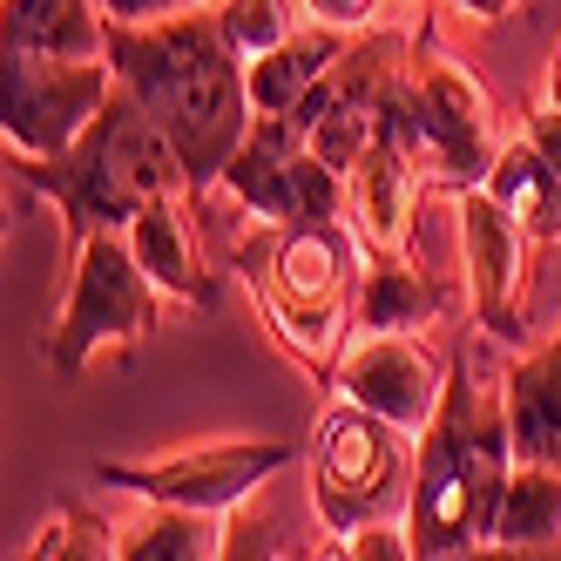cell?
Masks as SVG:
<instances>
[{
    "label": "cell",
    "instance_id": "obj_1",
    "mask_svg": "<svg viewBox=\"0 0 561 561\" xmlns=\"http://www.w3.org/2000/svg\"><path fill=\"white\" fill-rule=\"evenodd\" d=\"M108 61L123 75V89L176 142L190 170V196L217 190L230 156L244 149L257 123L251 61L230 48L224 21L204 8L170 14V21H108Z\"/></svg>",
    "mask_w": 561,
    "mask_h": 561
},
{
    "label": "cell",
    "instance_id": "obj_2",
    "mask_svg": "<svg viewBox=\"0 0 561 561\" xmlns=\"http://www.w3.org/2000/svg\"><path fill=\"white\" fill-rule=\"evenodd\" d=\"M520 467L514 426H507V392L494 399L473 379V358H447V392L439 413L426 420L413 447V494H407V528L413 554H473L494 535V507L507 473Z\"/></svg>",
    "mask_w": 561,
    "mask_h": 561
},
{
    "label": "cell",
    "instance_id": "obj_3",
    "mask_svg": "<svg viewBox=\"0 0 561 561\" xmlns=\"http://www.w3.org/2000/svg\"><path fill=\"white\" fill-rule=\"evenodd\" d=\"M8 170L27 196H48L61 210L68 237H89V230H129L136 210L149 196H170V190H190V170L176 142L163 136V123L129 95L115 89L102 102V115L75 136L61 156H27V149H8Z\"/></svg>",
    "mask_w": 561,
    "mask_h": 561
},
{
    "label": "cell",
    "instance_id": "obj_4",
    "mask_svg": "<svg viewBox=\"0 0 561 561\" xmlns=\"http://www.w3.org/2000/svg\"><path fill=\"white\" fill-rule=\"evenodd\" d=\"M237 271L264 311L271 339L285 345L311 379L339 373V345L352 339V305H358V271H366V244L345 217L325 224H271L237 237Z\"/></svg>",
    "mask_w": 561,
    "mask_h": 561
},
{
    "label": "cell",
    "instance_id": "obj_5",
    "mask_svg": "<svg viewBox=\"0 0 561 561\" xmlns=\"http://www.w3.org/2000/svg\"><path fill=\"white\" fill-rule=\"evenodd\" d=\"M163 318V291L156 277L142 271L129 230H89L75 237V277H68V298L48 325V366L55 379H82L89 358L108 345H142Z\"/></svg>",
    "mask_w": 561,
    "mask_h": 561
},
{
    "label": "cell",
    "instance_id": "obj_6",
    "mask_svg": "<svg viewBox=\"0 0 561 561\" xmlns=\"http://www.w3.org/2000/svg\"><path fill=\"white\" fill-rule=\"evenodd\" d=\"M413 433H399L392 420H379L358 399H339V407L318 420L311 433V507L325 520V535H352L366 520L392 514L399 494H413Z\"/></svg>",
    "mask_w": 561,
    "mask_h": 561
},
{
    "label": "cell",
    "instance_id": "obj_7",
    "mask_svg": "<svg viewBox=\"0 0 561 561\" xmlns=\"http://www.w3.org/2000/svg\"><path fill=\"white\" fill-rule=\"evenodd\" d=\"M407 89H413V115H420V142H426V170L439 190H473L494 170V108L488 89L467 75V61L454 48H439V34L420 27V42L407 55Z\"/></svg>",
    "mask_w": 561,
    "mask_h": 561
},
{
    "label": "cell",
    "instance_id": "obj_8",
    "mask_svg": "<svg viewBox=\"0 0 561 561\" xmlns=\"http://www.w3.org/2000/svg\"><path fill=\"white\" fill-rule=\"evenodd\" d=\"M123 89L108 55H34V48H8L0 61V129H8V149L27 156H61L75 136H82L102 102Z\"/></svg>",
    "mask_w": 561,
    "mask_h": 561
},
{
    "label": "cell",
    "instance_id": "obj_9",
    "mask_svg": "<svg viewBox=\"0 0 561 561\" xmlns=\"http://www.w3.org/2000/svg\"><path fill=\"white\" fill-rule=\"evenodd\" d=\"M291 460H298V439H204V447H183V454H163V460H102L95 480L115 494L237 514Z\"/></svg>",
    "mask_w": 561,
    "mask_h": 561
},
{
    "label": "cell",
    "instance_id": "obj_10",
    "mask_svg": "<svg viewBox=\"0 0 561 561\" xmlns=\"http://www.w3.org/2000/svg\"><path fill=\"white\" fill-rule=\"evenodd\" d=\"M528 244H535V237L501 210V196L488 183L460 190L467 305L480 318V332H488L494 345H507V352L528 345Z\"/></svg>",
    "mask_w": 561,
    "mask_h": 561
},
{
    "label": "cell",
    "instance_id": "obj_11",
    "mask_svg": "<svg viewBox=\"0 0 561 561\" xmlns=\"http://www.w3.org/2000/svg\"><path fill=\"white\" fill-rule=\"evenodd\" d=\"M339 399H358L379 420H392L399 433H426V420L439 413V392H447V373L439 358L413 339V332H358V345L339 358L332 373Z\"/></svg>",
    "mask_w": 561,
    "mask_h": 561
},
{
    "label": "cell",
    "instance_id": "obj_12",
    "mask_svg": "<svg viewBox=\"0 0 561 561\" xmlns=\"http://www.w3.org/2000/svg\"><path fill=\"white\" fill-rule=\"evenodd\" d=\"M426 183H433V170L413 142L373 136V149L345 176V210L358 224V244L366 251H413V210H420Z\"/></svg>",
    "mask_w": 561,
    "mask_h": 561
},
{
    "label": "cell",
    "instance_id": "obj_13",
    "mask_svg": "<svg viewBox=\"0 0 561 561\" xmlns=\"http://www.w3.org/2000/svg\"><path fill=\"white\" fill-rule=\"evenodd\" d=\"M196 196L190 190H170V196H149L129 224V244L142 257V271L156 277V291L176 298V305H196V311H217V277L204 264V244H196V217H190Z\"/></svg>",
    "mask_w": 561,
    "mask_h": 561
},
{
    "label": "cell",
    "instance_id": "obj_14",
    "mask_svg": "<svg viewBox=\"0 0 561 561\" xmlns=\"http://www.w3.org/2000/svg\"><path fill=\"white\" fill-rule=\"evenodd\" d=\"M460 291H447L439 277L413 264V251H366L358 271V305H352V332H420L433 318H447Z\"/></svg>",
    "mask_w": 561,
    "mask_h": 561
},
{
    "label": "cell",
    "instance_id": "obj_15",
    "mask_svg": "<svg viewBox=\"0 0 561 561\" xmlns=\"http://www.w3.org/2000/svg\"><path fill=\"white\" fill-rule=\"evenodd\" d=\"M507 426H514V454L561 467V325L548 345L514 352L507 366Z\"/></svg>",
    "mask_w": 561,
    "mask_h": 561
},
{
    "label": "cell",
    "instance_id": "obj_16",
    "mask_svg": "<svg viewBox=\"0 0 561 561\" xmlns=\"http://www.w3.org/2000/svg\"><path fill=\"white\" fill-rule=\"evenodd\" d=\"M345 48H352L345 27H325V21L291 27L271 55L251 61V102H257V115H285V108H298V102L345 61Z\"/></svg>",
    "mask_w": 561,
    "mask_h": 561
},
{
    "label": "cell",
    "instance_id": "obj_17",
    "mask_svg": "<svg viewBox=\"0 0 561 561\" xmlns=\"http://www.w3.org/2000/svg\"><path fill=\"white\" fill-rule=\"evenodd\" d=\"M488 190L501 196V210L528 230L535 244H554V237H561V170L548 163L528 136L501 142L494 170H488Z\"/></svg>",
    "mask_w": 561,
    "mask_h": 561
},
{
    "label": "cell",
    "instance_id": "obj_18",
    "mask_svg": "<svg viewBox=\"0 0 561 561\" xmlns=\"http://www.w3.org/2000/svg\"><path fill=\"white\" fill-rule=\"evenodd\" d=\"M488 541L507 548V554H548V548H561V467L520 460L507 473Z\"/></svg>",
    "mask_w": 561,
    "mask_h": 561
},
{
    "label": "cell",
    "instance_id": "obj_19",
    "mask_svg": "<svg viewBox=\"0 0 561 561\" xmlns=\"http://www.w3.org/2000/svg\"><path fill=\"white\" fill-rule=\"evenodd\" d=\"M8 48H34V55H108V21L95 0H8L0 21Z\"/></svg>",
    "mask_w": 561,
    "mask_h": 561
},
{
    "label": "cell",
    "instance_id": "obj_20",
    "mask_svg": "<svg viewBox=\"0 0 561 561\" xmlns=\"http://www.w3.org/2000/svg\"><path fill=\"white\" fill-rule=\"evenodd\" d=\"M217 554H230L224 514L170 501H149V520L123 528V541H115V561H217Z\"/></svg>",
    "mask_w": 561,
    "mask_h": 561
},
{
    "label": "cell",
    "instance_id": "obj_21",
    "mask_svg": "<svg viewBox=\"0 0 561 561\" xmlns=\"http://www.w3.org/2000/svg\"><path fill=\"white\" fill-rule=\"evenodd\" d=\"M115 535L102 514H89V507H55V520L42 535H34L27 548H14L21 561H55V554H75V561H115Z\"/></svg>",
    "mask_w": 561,
    "mask_h": 561
},
{
    "label": "cell",
    "instance_id": "obj_22",
    "mask_svg": "<svg viewBox=\"0 0 561 561\" xmlns=\"http://www.w3.org/2000/svg\"><path fill=\"white\" fill-rule=\"evenodd\" d=\"M217 21L230 34V48L244 61H257V55H271L291 34V0H224Z\"/></svg>",
    "mask_w": 561,
    "mask_h": 561
},
{
    "label": "cell",
    "instance_id": "obj_23",
    "mask_svg": "<svg viewBox=\"0 0 561 561\" xmlns=\"http://www.w3.org/2000/svg\"><path fill=\"white\" fill-rule=\"evenodd\" d=\"M332 554H352V561H407L413 554V528L407 520H366V528H352L332 541Z\"/></svg>",
    "mask_w": 561,
    "mask_h": 561
},
{
    "label": "cell",
    "instance_id": "obj_24",
    "mask_svg": "<svg viewBox=\"0 0 561 561\" xmlns=\"http://www.w3.org/2000/svg\"><path fill=\"white\" fill-rule=\"evenodd\" d=\"M520 136H528V142L548 156V163L561 170V108H554L548 95H535V102H528V115H520Z\"/></svg>",
    "mask_w": 561,
    "mask_h": 561
},
{
    "label": "cell",
    "instance_id": "obj_25",
    "mask_svg": "<svg viewBox=\"0 0 561 561\" xmlns=\"http://www.w3.org/2000/svg\"><path fill=\"white\" fill-rule=\"evenodd\" d=\"M305 14H311V21H325V27H345V34H358V27H373L379 0H305Z\"/></svg>",
    "mask_w": 561,
    "mask_h": 561
},
{
    "label": "cell",
    "instance_id": "obj_26",
    "mask_svg": "<svg viewBox=\"0 0 561 561\" xmlns=\"http://www.w3.org/2000/svg\"><path fill=\"white\" fill-rule=\"evenodd\" d=\"M102 21H170V14H190L196 0H95Z\"/></svg>",
    "mask_w": 561,
    "mask_h": 561
},
{
    "label": "cell",
    "instance_id": "obj_27",
    "mask_svg": "<svg viewBox=\"0 0 561 561\" xmlns=\"http://www.w3.org/2000/svg\"><path fill=\"white\" fill-rule=\"evenodd\" d=\"M447 8L467 21H501V14H520V0H447Z\"/></svg>",
    "mask_w": 561,
    "mask_h": 561
},
{
    "label": "cell",
    "instance_id": "obj_28",
    "mask_svg": "<svg viewBox=\"0 0 561 561\" xmlns=\"http://www.w3.org/2000/svg\"><path fill=\"white\" fill-rule=\"evenodd\" d=\"M541 95H548V102L561 108V42L548 48V68H541Z\"/></svg>",
    "mask_w": 561,
    "mask_h": 561
}]
</instances>
